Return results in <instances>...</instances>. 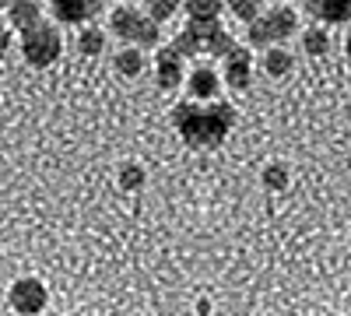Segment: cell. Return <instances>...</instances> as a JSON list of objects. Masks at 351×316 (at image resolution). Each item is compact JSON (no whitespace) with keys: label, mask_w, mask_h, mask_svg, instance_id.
I'll return each instance as SVG.
<instances>
[{"label":"cell","mask_w":351,"mask_h":316,"mask_svg":"<svg viewBox=\"0 0 351 316\" xmlns=\"http://www.w3.org/2000/svg\"><path fill=\"white\" fill-rule=\"evenodd\" d=\"M169 120L176 127V134L183 137V145L193 148V151H211V148H221L228 134L236 130L239 123V112L232 102H193V99H183L176 102Z\"/></svg>","instance_id":"obj_1"},{"label":"cell","mask_w":351,"mask_h":316,"mask_svg":"<svg viewBox=\"0 0 351 316\" xmlns=\"http://www.w3.org/2000/svg\"><path fill=\"white\" fill-rule=\"evenodd\" d=\"M176 53L183 56H200V53H208V56H221V60H228V56H243V53H250L236 36H228L225 28L218 25V21H186V28L180 36H176L172 42H169Z\"/></svg>","instance_id":"obj_2"},{"label":"cell","mask_w":351,"mask_h":316,"mask_svg":"<svg viewBox=\"0 0 351 316\" xmlns=\"http://www.w3.org/2000/svg\"><path fill=\"white\" fill-rule=\"evenodd\" d=\"M295 28H299V18L291 8H271V11H260L250 28H246V39L250 46H260V49H271L285 39L295 36Z\"/></svg>","instance_id":"obj_3"},{"label":"cell","mask_w":351,"mask_h":316,"mask_svg":"<svg viewBox=\"0 0 351 316\" xmlns=\"http://www.w3.org/2000/svg\"><path fill=\"white\" fill-rule=\"evenodd\" d=\"M21 56L28 60V67L46 71L64 56V36L60 28H53L49 21H39L36 28H28L21 36Z\"/></svg>","instance_id":"obj_4"},{"label":"cell","mask_w":351,"mask_h":316,"mask_svg":"<svg viewBox=\"0 0 351 316\" xmlns=\"http://www.w3.org/2000/svg\"><path fill=\"white\" fill-rule=\"evenodd\" d=\"M109 28H112V36H120L127 46H137V49H148V46H158V25L137 11V8H116L109 14Z\"/></svg>","instance_id":"obj_5"},{"label":"cell","mask_w":351,"mask_h":316,"mask_svg":"<svg viewBox=\"0 0 351 316\" xmlns=\"http://www.w3.org/2000/svg\"><path fill=\"white\" fill-rule=\"evenodd\" d=\"M8 306L18 316H39L49 306V289L39 278H18L8 292Z\"/></svg>","instance_id":"obj_6"},{"label":"cell","mask_w":351,"mask_h":316,"mask_svg":"<svg viewBox=\"0 0 351 316\" xmlns=\"http://www.w3.org/2000/svg\"><path fill=\"white\" fill-rule=\"evenodd\" d=\"M49 11L60 25H88L99 18L102 0H49Z\"/></svg>","instance_id":"obj_7"},{"label":"cell","mask_w":351,"mask_h":316,"mask_svg":"<svg viewBox=\"0 0 351 316\" xmlns=\"http://www.w3.org/2000/svg\"><path fill=\"white\" fill-rule=\"evenodd\" d=\"M155 81H158V88H162V92H172V88H180V84L186 81L183 56L176 53L172 46H165V49L158 53V60H155Z\"/></svg>","instance_id":"obj_8"},{"label":"cell","mask_w":351,"mask_h":316,"mask_svg":"<svg viewBox=\"0 0 351 316\" xmlns=\"http://www.w3.org/2000/svg\"><path fill=\"white\" fill-rule=\"evenodd\" d=\"M302 8L319 25H348L351 21V0H302Z\"/></svg>","instance_id":"obj_9"},{"label":"cell","mask_w":351,"mask_h":316,"mask_svg":"<svg viewBox=\"0 0 351 316\" xmlns=\"http://www.w3.org/2000/svg\"><path fill=\"white\" fill-rule=\"evenodd\" d=\"M218 88H221V84H218V71H211V67H193L190 77H186V92H190L193 102H215Z\"/></svg>","instance_id":"obj_10"},{"label":"cell","mask_w":351,"mask_h":316,"mask_svg":"<svg viewBox=\"0 0 351 316\" xmlns=\"http://www.w3.org/2000/svg\"><path fill=\"white\" fill-rule=\"evenodd\" d=\"M221 81L228 84V88H236V92H250V84H253V56L250 53L228 56L225 67H221Z\"/></svg>","instance_id":"obj_11"},{"label":"cell","mask_w":351,"mask_h":316,"mask_svg":"<svg viewBox=\"0 0 351 316\" xmlns=\"http://www.w3.org/2000/svg\"><path fill=\"white\" fill-rule=\"evenodd\" d=\"M8 21H11V28H18V32L25 36L28 28H36L43 21V4L39 0H11L8 4Z\"/></svg>","instance_id":"obj_12"},{"label":"cell","mask_w":351,"mask_h":316,"mask_svg":"<svg viewBox=\"0 0 351 316\" xmlns=\"http://www.w3.org/2000/svg\"><path fill=\"white\" fill-rule=\"evenodd\" d=\"M112 64H116V74H123V77H141L144 67H148V56H144V49L137 46H127L112 56Z\"/></svg>","instance_id":"obj_13"},{"label":"cell","mask_w":351,"mask_h":316,"mask_svg":"<svg viewBox=\"0 0 351 316\" xmlns=\"http://www.w3.org/2000/svg\"><path fill=\"white\" fill-rule=\"evenodd\" d=\"M291 67H295V56H291L288 49H281V46L263 49V71H267L271 77H285V74H291Z\"/></svg>","instance_id":"obj_14"},{"label":"cell","mask_w":351,"mask_h":316,"mask_svg":"<svg viewBox=\"0 0 351 316\" xmlns=\"http://www.w3.org/2000/svg\"><path fill=\"white\" fill-rule=\"evenodd\" d=\"M74 46H77L81 56H102V53H106V32H102V28H92V25L77 28Z\"/></svg>","instance_id":"obj_15"},{"label":"cell","mask_w":351,"mask_h":316,"mask_svg":"<svg viewBox=\"0 0 351 316\" xmlns=\"http://www.w3.org/2000/svg\"><path fill=\"white\" fill-rule=\"evenodd\" d=\"M260 183H263V190L281 193V190H288V183H291V172H288L285 162H267V165H263V172H260Z\"/></svg>","instance_id":"obj_16"},{"label":"cell","mask_w":351,"mask_h":316,"mask_svg":"<svg viewBox=\"0 0 351 316\" xmlns=\"http://www.w3.org/2000/svg\"><path fill=\"white\" fill-rule=\"evenodd\" d=\"M302 53L306 56H327L330 53V28H306L302 32Z\"/></svg>","instance_id":"obj_17"},{"label":"cell","mask_w":351,"mask_h":316,"mask_svg":"<svg viewBox=\"0 0 351 316\" xmlns=\"http://www.w3.org/2000/svg\"><path fill=\"white\" fill-rule=\"evenodd\" d=\"M183 8L190 21H218L225 0H183Z\"/></svg>","instance_id":"obj_18"},{"label":"cell","mask_w":351,"mask_h":316,"mask_svg":"<svg viewBox=\"0 0 351 316\" xmlns=\"http://www.w3.org/2000/svg\"><path fill=\"white\" fill-rule=\"evenodd\" d=\"M180 4L183 0H144V14H148L155 25H162V21H169L176 11H180Z\"/></svg>","instance_id":"obj_19"},{"label":"cell","mask_w":351,"mask_h":316,"mask_svg":"<svg viewBox=\"0 0 351 316\" xmlns=\"http://www.w3.org/2000/svg\"><path fill=\"white\" fill-rule=\"evenodd\" d=\"M225 4H228L232 18H236V21H246V25L263 11V0H225Z\"/></svg>","instance_id":"obj_20"},{"label":"cell","mask_w":351,"mask_h":316,"mask_svg":"<svg viewBox=\"0 0 351 316\" xmlns=\"http://www.w3.org/2000/svg\"><path fill=\"white\" fill-rule=\"evenodd\" d=\"M120 186H123V190H141V186H144V169L134 165V162H127V165L120 169Z\"/></svg>","instance_id":"obj_21"},{"label":"cell","mask_w":351,"mask_h":316,"mask_svg":"<svg viewBox=\"0 0 351 316\" xmlns=\"http://www.w3.org/2000/svg\"><path fill=\"white\" fill-rule=\"evenodd\" d=\"M11 42H14V36H11V25H0V60L11 53Z\"/></svg>","instance_id":"obj_22"},{"label":"cell","mask_w":351,"mask_h":316,"mask_svg":"<svg viewBox=\"0 0 351 316\" xmlns=\"http://www.w3.org/2000/svg\"><path fill=\"white\" fill-rule=\"evenodd\" d=\"M344 56L351 60V28H348V36H344Z\"/></svg>","instance_id":"obj_23"},{"label":"cell","mask_w":351,"mask_h":316,"mask_svg":"<svg viewBox=\"0 0 351 316\" xmlns=\"http://www.w3.org/2000/svg\"><path fill=\"white\" fill-rule=\"evenodd\" d=\"M8 4H11V0H0V11H8Z\"/></svg>","instance_id":"obj_24"}]
</instances>
